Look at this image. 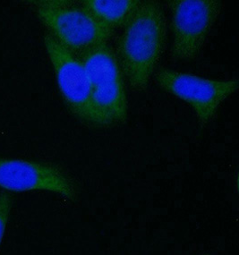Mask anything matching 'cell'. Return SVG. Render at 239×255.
<instances>
[{
    "instance_id": "6da1fadb",
    "label": "cell",
    "mask_w": 239,
    "mask_h": 255,
    "mask_svg": "<svg viewBox=\"0 0 239 255\" xmlns=\"http://www.w3.org/2000/svg\"><path fill=\"white\" fill-rule=\"evenodd\" d=\"M116 56L129 87L146 90L167 43V20L158 1H141L122 27Z\"/></svg>"
},
{
    "instance_id": "7a4b0ae2",
    "label": "cell",
    "mask_w": 239,
    "mask_h": 255,
    "mask_svg": "<svg viewBox=\"0 0 239 255\" xmlns=\"http://www.w3.org/2000/svg\"><path fill=\"white\" fill-rule=\"evenodd\" d=\"M28 5L48 33L76 57L95 46L108 43L114 33L100 24L81 2L33 0Z\"/></svg>"
},
{
    "instance_id": "3957f363",
    "label": "cell",
    "mask_w": 239,
    "mask_h": 255,
    "mask_svg": "<svg viewBox=\"0 0 239 255\" xmlns=\"http://www.w3.org/2000/svg\"><path fill=\"white\" fill-rule=\"evenodd\" d=\"M91 84L93 102L109 127L127 119L128 104L124 78L114 49L98 45L78 56Z\"/></svg>"
},
{
    "instance_id": "277c9868",
    "label": "cell",
    "mask_w": 239,
    "mask_h": 255,
    "mask_svg": "<svg viewBox=\"0 0 239 255\" xmlns=\"http://www.w3.org/2000/svg\"><path fill=\"white\" fill-rule=\"evenodd\" d=\"M44 46L67 109L89 127L109 128L93 102L88 76L78 57L59 44L48 32L44 35Z\"/></svg>"
},
{
    "instance_id": "5b68a950",
    "label": "cell",
    "mask_w": 239,
    "mask_h": 255,
    "mask_svg": "<svg viewBox=\"0 0 239 255\" xmlns=\"http://www.w3.org/2000/svg\"><path fill=\"white\" fill-rule=\"evenodd\" d=\"M171 57L190 61L199 56L206 39L222 12L218 0H171Z\"/></svg>"
},
{
    "instance_id": "8992f818",
    "label": "cell",
    "mask_w": 239,
    "mask_h": 255,
    "mask_svg": "<svg viewBox=\"0 0 239 255\" xmlns=\"http://www.w3.org/2000/svg\"><path fill=\"white\" fill-rule=\"evenodd\" d=\"M154 79L166 93L190 106L201 128L212 122L222 103L239 89L238 79H206L168 68L156 71Z\"/></svg>"
},
{
    "instance_id": "52a82bcc",
    "label": "cell",
    "mask_w": 239,
    "mask_h": 255,
    "mask_svg": "<svg viewBox=\"0 0 239 255\" xmlns=\"http://www.w3.org/2000/svg\"><path fill=\"white\" fill-rule=\"evenodd\" d=\"M0 188L11 192L47 191L75 200L71 178L57 166L24 159L0 158Z\"/></svg>"
},
{
    "instance_id": "ba28073f",
    "label": "cell",
    "mask_w": 239,
    "mask_h": 255,
    "mask_svg": "<svg viewBox=\"0 0 239 255\" xmlns=\"http://www.w3.org/2000/svg\"><path fill=\"white\" fill-rule=\"evenodd\" d=\"M80 2L100 24L114 31L124 26L141 3L139 0H84Z\"/></svg>"
},
{
    "instance_id": "9c48e42d",
    "label": "cell",
    "mask_w": 239,
    "mask_h": 255,
    "mask_svg": "<svg viewBox=\"0 0 239 255\" xmlns=\"http://www.w3.org/2000/svg\"><path fill=\"white\" fill-rule=\"evenodd\" d=\"M13 205V197L7 192L0 193V246L4 238L9 216Z\"/></svg>"
}]
</instances>
